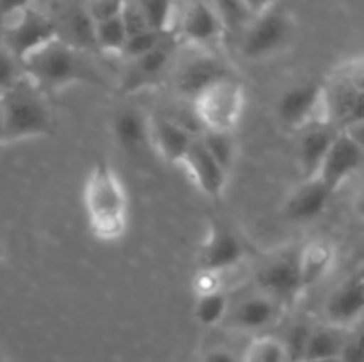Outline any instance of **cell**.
<instances>
[{
    "label": "cell",
    "instance_id": "1",
    "mask_svg": "<svg viewBox=\"0 0 364 362\" xmlns=\"http://www.w3.org/2000/svg\"><path fill=\"white\" fill-rule=\"evenodd\" d=\"M82 202L91 234L100 241L114 243L128 229L130 201L117 170L105 160L89 169L82 188Z\"/></svg>",
    "mask_w": 364,
    "mask_h": 362
},
{
    "label": "cell",
    "instance_id": "2",
    "mask_svg": "<svg viewBox=\"0 0 364 362\" xmlns=\"http://www.w3.org/2000/svg\"><path fill=\"white\" fill-rule=\"evenodd\" d=\"M85 53V50L70 45L63 38H55L28 53L21 60V66L25 77L45 94L60 92L73 85H103L102 75Z\"/></svg>",
    "mask_w": 364,
    "mask_h": 362
},
{
    "label": "cell",
    "instance_id": "3",
    "mask_svg": "<svg viewBox=\"0 0 364 362\" xmlns=\"http://www.w3.org/2000/svg\"><path fill=\"white\" fill-rule=\"evenodd\" d=\"M48 94L28 77L0 94L6 116V142L48 137L53 133V114Z\"/></svg>",
    "mask_w": 364,
    "mask_h": 362
},
{
    "label": "cell",
    "instance_id": "4",
    "mask_svg": "<svg viewBox=\"0 0 364 362\" xmlns=\"http://www.w3.org/2000/svg\"><path fill=\"white\" fill-rule=\"evenodd\" d=\"M245 103L247 94L244 84L231 75L199 92L192 105L203 130L233 133L244 116Z\"/></svg>",
    "mask_w": 364,
    "mask_h": 362
},
{
    "label": "cell",
    "instance_id": "5",
    "mask_svg": "<svg viewBox=\"0 0 364 362\" xmlns=\"http://www.w3.org/2000/svg\"><path fill=\"white\" fill-rule=\"evenodd\" d=\"M276 112L281 124L297 133L320 124H334L329 89L320 82H304L287 89L277 99Z\"/></svg>",
    "mask_w": 364,
    "mask_h": 362
},
{
    "label": "cell",
    "instance_id": "6",
    "mask_svg": "<svg viewBox=\"0 0 364 362\" xmlns=\"http://www.w3.org/2000/svg\"><path fill=\"white\" fill-rule=\"evenodd\" d=\"M294 20L284 11L276 9L252 18L242 34V53L249 60H267L288 48L294 38Z\"/></svg>",
    "mask_w": 364,
    "mask_h": 362
},
{
    "label": "cell",
    "instance_id": "7",
    "mask_svg": "<svg viewBox=\"0 0 364 362\" xmlns=\"http://www.w3.org/2000/svg\"><path fill=\"white\" fill-rule=\"evenodd\" d=\"M226 32L223 18L210 0H187L183 9L178 11L174 34L188 48L213 52Z\"/></svg>",
    "mask_w": 364,
    "mask_h": 362
},
{
    "label": "cell",
    "instance_id": "8",
    "mask_svg": "<svg viewBox=\"0 0 364 362\" xmlns=\"http://www.w3.org/2000/svg\"><path fill=\"white\" fill-rule=\"evenodd\" d=\"M0 25H2V45L20 60H23L28 53L38 50L45 43L59 38L55 18H50L34 6L0 21Z\"/></svg>",
    "mask_w": 364,
    "mask_h": 362
},
{
    "label": "cell",
    "instance_id": "9",
    "mask_svg": "<svg viewBox=\"0 0 364 362\" xmlns=\"http://www.w3.org/2000/svg\"><path fill=\"white\" fill-rule=\"evenodd\" d=\"M180 169L187 174L188 181L194 185L196 190L205 195L210 201H219L226 194L230 174L206 149L199 135L196 137L194 144L185 155Z\"/></svg>",
    "mask_w": 364,
    "mask_h": 362
},
{
    "label": "cell",
    "instance_id": "10",
    "mask_svg": "<svg viewBox=\"0 0 364 362\" xmlns=\"http://www.w3.org/2000/svg\"><path fill=\"white\" fill-rule=\"evenodd\" d=\"M284 311L287 307L283 304L258 290L256 293L244 297L237 304H231L226 323L230 325V329L237 330V332L259 336L270 327L277 325V322L283 318Z\"/></svg>",
    "mask_w": 364,
    "mask_h": 362
},
{
    "label": "cell",
    "instance_id": "11",
    "mask_svg": "<svg viewBox=\"0 0 364 362\" xmlns=\"http://www.w3.org/2000/svg\"><path fill=\"white\" fill-rule=\"evenodd\" d=\"M247 251L245 245L231 229L223 226H210L198 251V268L210 270L224 275L244 263Z\"/></svg>",
    "mask_w": 364,
    "mask_h": 362
},
{
    "label": "cell",
    "instance_id": "12",
    "mask_svg": "<svg viewBox=\"0 0 364 362\" xmlns=\"http://www.w3.org/2000/svg\"><path fill=\"white\" fill-rule=\"evenodd\" d=\"M194 55L178 66L174 75V84L178 92L187 99L194 102L199 92L220 78L231 77V70L215 52L208 50H194Z\"/></svg>",
    "mask_w": 364,
    "mask_h": 362
},
{
    "label": "cell",
    "instance_id": "13",
    "mask_svg": "<svg viewBox=\"0 0 364 362\" xmlns=\"http://www.w3.org/2000/svg\"><path fill=\"white\" fill-rule=\"evenodd\" d=\"M258 290L276 298L284 307H291L304 295L299 277L297 252L290 256H277L262 266L256 273Z\"/></svg>",
    "mask_w": 364,
    "mask_h": 362
},
{
    "label": "cell",
    "instance_id": "14",
    "mask_svg": "<svg viewBox=\"0 0 364 362\" xmlns=\"http://www.w3.org/2000/svg\"><path fill=\"white\" fill-rule=\"evenodd\" d=\"M364 316V272L352 273L338 284L323 304V322L352 330Z\"/></svg>",
    "mask_w": 364,
    "mask_h": 362
},
{
    "label": "cell",
    "instance_id": "15",
    "mask_svg": "<svg viewBox=\"0 0 364 362\" xmlns=\"http://www.w3.org/2000/svg\"><path fill=\"white\" fill-rule=\"evenodd\" d=\"M363 165L364 151L343 130H340L315 176L336 194L352 176L361 170Z\"/></svg>",
    "mask_w": 364,
    "mask_h": 362
},
{
    "label": "cell",
    "instance_id": "16",
    "mask_svg": "<svg viewBox=\"0 0 364 362\" xmlns=\"http://www.w3.org/2000/svg\"><path fill=\"white\" fill-rule=\"evenodd\" d=\"M196 137L198 135L192 133L180 121L160 114L149 116V148L173 165L180 167Z\"/></svg>",
    "mask_w": 364,
    "mask_h": 362
},
{
    "label": "cell",
    "instance_id": "17",
    "mask_svg": "<svg viewBox=\"0 0 364 362\" xmlns=\"http://www.w3.org/2000/svg\"><path fill=\"white\" fill-rule=\"evenodd\" d=\"M334 192L320 177H304L288 194L283 204V213L290 222L308 224L326 213Z\"/></svg>",
    "mask_w": 364,
    "mask_h": 362
},
{
    "label": "cell",
    "instance_id": "18",
    "mask_svg": "<svg viewBox=\"0 0 364 362\" xmlns=\"http://www.w3.org/2000/svg\"><path fill=\"white\" fill-rule=\"evenodd\" d=\"M171 59H173V50L166 39L151 52L128 60V70L124 71L121 80V91L124 94H135L159 85L169 71Z\"/></svg>",
    "mask_w": 364,
    "mask_h": 362
},
{
    "label": "cell",
    "instance_id": "19",
    "mask_svg": "<svg viewBox=\"0 0 364 362\" xmlns=\"http://www.w3.org/2000/svg\"><path fill=\"white\" fill-rule=\"evenodd\" d=\"M336 247L327 238H313L299 248L297 266L304 293L311 287L318 286L326 277H329L336 265Z\"/></svg>",
    "mask_w": 364,
    "mask_h": 362
},
{
    "label": "cell",
    "instance_id": "20",
    "mask_svg": "<svg viewBox=\"0 0 364 362\" xmlns=\"http://www.w3.org/2000/svg\"><path fill=\"white\" fill-rule=\"evenodd\" d=\"M341 128L336 124H320V126L308 128L301 131L299 141V165H301L304 177H311L318 172L323 158L329 153L334 138L340 133Z\"/></svg>",
    "mask_w": 364,
    "mask_h": 362
},
{
    "label": "cell",
    "instance_id": "21",
    "mask_svg": "<svg viewBox=\"0 0 364 362\" xmlns=\"http://www.w3.org/2000/svg\"><path fill=\"white\" fill-rule=\"evenodd\" d=\"M112 135L127 151H139L149 146V116L135 106H121L112 116Z\"/></svg>",
    "mask_w": 364,
    "mask_h": 362
},
{
    "label": "cell",
    "instance_id": "22",
    "mask_svg": "<svg viewBox=\"0 0 364 362\" xmlns=\"http://www.w3.org/2000/svg\"><path fill=\"white\" fill-rule=\"evenodd\" d=\"M350 332L352 330L341 329V327L331 325V323L326 322L320 323V325L311 327V332H309L302 362L340 357L345 344H347Z\"/></svg>",
    "mask_w": 364,
    "mask_h": 362
},
{
    "label": "cell",
    "instance_id": "23",
    "mask_svg": "<svg viewBox=\"0 0 364 362\" xmlns=\"http://www.w3.org/2000/svg\"><path fill=\"white\" fill-rule=\"evenodd\" d=\"M59 28V38L68 41L77 48H95V21L89 18L85 7H71L59 20H55Z\"/></svg>",
    "mask_w": 364,
    "mask_h": 362
},
{
    "label": "cell",
    "instance_id": "24",
    "mask_svg": "<svg viewBox=\"0 0 364 362\" xmlns=\"http://www.w3.org/2000/svg\"><path fill=\"white\" fill-rule=\"evenodd\" d=\"M230 309L231 298L226 290L199 295V297H196L194 302V318L201 327L213 329V327L226 323Z\"/></svg>",
    "mask_w": 364,
    "mask_h": 362
},
{
    "label": "cell",
    "instance_id": "25",
    "mask_svg": "<svg viewBox=\"0 0 364 362\" xmlns=\"http://www.w3.org/2000/svg\"><path fill=\"white\" fill-rule=\"evenodd\" d=\"M128 28L123 16L95 23V48L105 55L123 57L128 41Z\"/></svg>",
    "mask_w": 364,
    "mask_h": 362
},
{
    "label": "cell",
    "instance_id": "26",
    "mask_svg": "<svg viewBox=\"0 0 364 362\" xmlns=\"http://www.w3.org/2000/svg\"><path fill=\"white\" fill-rule=\"evenodd\" d=\"M242 362H291V357L283 339L269 334H259L247 344L242 355Z\"/></svg>",
    "mask_w": 364,
    "mask_h": 362
},
{
    "label": "cell",
    "instance_id": "27",
    "mask_svg": "<svg viewBox=\"0 0 364 362\" xmlns=\"http://www.w3.org/2000/svg\"><path fill=\"white\" fill-rule=\"evenodd\" d=\"M149 28L164 35L174 34L178 7L174 0H137Z\"/></svg>",
    "mask_w": 364,
    "mask_h": 362
},
{
    "label": "cell",
    "instance_id": "28",
    "mask_svg": "<svg viewBox=\"0 0 364 362\" xmlns=\"http://www.w3.org/2000/svg\"><path fill=\"white\" fill-rule=\"evenodd\" d=\"M199 138L203 141V144L206 146L210 153L213 155V158L228 170L231 172L237 163L238 149L237 142H235L233 133H228V131H210L203 130L199 133Z\"/></svg>",
    "mask_w": 364,
    "mask_h": 362
},
{
    "label": "cell",
    "instance_id": "29",
    "mask_svg": "<svg viewBox=\"0 0 364 362\" xmlns=\"http://www.w3.org/2000/svg\"><path fill=\"white\" fill-rule=\"evenodd\" d=\"M210 2L220 14L228 31L240 28L244 32V28L252 21V16L245 7L244 0H210Z\"/></svg>",
    "mask_w": 364,
    "mask_h": 362
},
{
    "label": "cell",
    "instance_id": "30",
    "mask_svg": "<svg viewBox=\"0 0 364 362\" xmlns=\"http://www.w3.org/2000/svg\"><path fill=\"white\" fill-rule=\"evenodd\" d=\"M166 38H167V35L160 34V32L151 31V28H148V31L137 32V34L128 35L127 48H124L123 57L127 60L137 59V57L144 55V53L151 52V50H155L156 46L162 45V43L166 41Z\"/></svg>",
    "mask_w": 364,
    "mask_h": 362
},
{
    "label": "cell",
    "instance_id": "31",
    "mask_svg": "<svg viewBox=\"0 0 364 362\" xmlns=\"http://www.w3.org/2000/svg\"><path fill=\"white\" fill-rule=\"evenodd\" d=\"M128 0H85L84 7L95 23L123 16Z\"/></svg>",
    "mask_w": 364,
    "mask_h": 362
},
{
    "label": "cell",
    "instance_id": "32",
    "mask_svg": "<svg viewBox=\"0 0 364 362\" xmlns=\"http://www.w3.org/2000/svg\"><path fill=\"white\" fill-rule=\"evenodd\" d=\"M25 77L23 66L18 57H14L4 45H0V94L13 87Z\"/></svg>",
    "mask_w": 364,
    "mask_h": 362
},
{
    "label": "cell",
    "instance_id": "33",
    "mask_svg": "<svg viewBox=\"0 0 364 362\" xmlns=\"http://www.w3.org/2000/svg\"><path fill=\"white\" fill-rule=\"evenodd\" d=\"M192 286H194L196 297H199V295L215 293V291L224 290L223 275H220V273H215V272H210V270L198 268V273H196Z\"/></svg>",
    "mask_w": 364,
    "mask_h": 362
},
{
    "label": "cell",
    "instance_id": "34",
    "mask_svg": "<svg viewBox=\"0 0 364 362\" xmlns=\"http://www.w3.org/2000/svg\"><path fill=\"white\" fill-rule=\"evenodd\" d=\"M340 357L341 362H364V330L350 332Z\"/></svg>",
    "mask_w": 364,
    "mask_h": 362
},
{
    "label": "cell",
    "instance_id": "35",
    "mask_svg": "<svg viewBox=\"0 0 364 362\" xmlns=\"http://www.w3.org/2000/svg\"><path fill=\"white\" fill-rule=\"evenodd\" d=\"M201 362H242V357L226 346H213L205 351Z\"/></svg>",
    "mask_w": 364,
    "mask_h": 362
},
{
    "label": "cell",
    "instance_id": "36",
    "mask_svg": "<svg viewBox=\"0 0 364 362\" xmlns=\"http://www.w3.org/2000/svg\"><path fill=\"white\" fill-rule=\"evenodd\" d=\"M341 78L364 91V59L355 60L341 71Z\"/></svg>",
    "mask_w": 364,
    "mask_h": 362
},
{
    "label": "cell",
    "instance_id": "37",
    "mask_svg": "<svg viewBox=\"0 0 364 362\" xmlns=\"http://www.w3.org/2000/svg\"><path fill=\"white\" fill-rule=\"evenodd\" d=\"M34 0H0V21L32 7Z\"/></svg>",
    "mask_w": 364,
    "mask_h": 362
},
{
    "label": "cell",
    "instance_id": "38",
    "mask_svg": "<svg viewBox=\"0 0 364 362\" xmlns=\"http://www.w3.org/2000/svg\"><path fill=\"white\" fill-rule=\"evenodd\" d=\"M245 7L251 13L252 18L262 16V14L269 13V11L276 9L277 0H244Z\"/></svg>",
    "mask_w": 364,
    "mask_h": 362
},
{
    "label": "cell",
    "instance_id": "39",
    "mask_svg": "<svg viewBox=\"0 0 364 362\" xmlns=\"http://www.w3.org/2000/svg\"><path fill=\"white\" fill-rule=\"evenodd\" d=\"M341 130H343L345 133H347L348 137H350L352 141H354L355 144H358L359 148L364 151V121H359V123H354V124H348V126L341 128Z\"/></svg>",
    "mask_w": 364,
    "mask_h": 362
},
{
    "label": "cell",
    "instance_id": "40",
    "mask_svg": "<svg viewBox=\"0 0 364 362\" xmlns=\"http://www.w3.org/2000/svg\"><path fill=\"white\" fill-rule=\"evenodd\" d=\"M354 212H355V215L359 216V219L364 220V187L358 192V195H355Z\"/></svg>",
    "mask_w": 364,
    "mask_h": 362
},
{
    "label": "cell",
    "instance_id": "41",
    "mask_svg": "<svg viewBox=\"0 0 364 362\" xmlns=\"http://www.w3.org/2000/svg\"><path fill=\"white\" fill-rule=\"evenodd\" d=\"M0 144H6V116H4L2 102H0Z\"/></svg>",
    "mask_w": 364,
    "mask_h": 362
},
{
    "label": "cell",
    "instance_id": "42",
    "mask_svg": "<svg viewBox=\"0 0 364 362\" xmlns=\"http://www.w3.org/2000/svg\"><path fill=\"white\" fill-rule=\"evenodd\" d=\"M309 362H341V357H331V358H318V361H309Z\"/></svg>",
    "mask_w": 364,
    "mask_h": 362
},
{
    "label": "cell",
    "instance_id": "43",
    "mask_svg": "<svg viewBox=\"0 0 364 362\" xmlns=\"http://www.w3.org/2000/svg\"><path fill=\"white\" fill-rule=\"evenodd\" d=\"M0 256H2V252H0Z\"/></svg>",
    "mask_w": 364,
    "mask_h": 362
}]
</instances>
